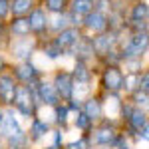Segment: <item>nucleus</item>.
<instances>
[{"instance_id":"1","label":"nucleus","mask_w":149,"mask_h":149,"mask_svg":"<svg viewBox=\"0 0 149 149\" xmlns=\"http://www.w3.org/2000/svg\"><path fill=\"white\" fill-rule=\"evenodd\" d=\"M121 113H123V121H125V127L129 133H135L137 139H143L147 141V115H145V109L141 107H135L131 102L121 103Z\"/></svg>"},{"instance_id":"2","label":"nucleus","mask_w":149,"mask_h":149,"mask_svg":"<svg viewBox=\"0 0 149 149\" xmlns=\"http://www.w3.org/2000/svg\"><path fill=\"white\" fill-rule=\"evenodd\" d=\"M12 103H14L16 111L22 115V117H28L30 119V117H36L38 115L40 102H38V95L34 92V86H18Z\"/></svg>"},{"instance_id":"3","label":"nucleus","mask_w":149,"mask_h":149,"mask_svg":"<svg viewBox=\"0 0 149 149\" xmlns=\"http://www.w3.org/2000/svg\"><path fill=\"white\" fill-rule=\"evenodd\" d=\"M119 54H121V62L145 58V54H147V32H133L123 42Z\"/></svg>"},{"instance_id":"4","label":"nucleus","mask_w":149,"mask_h":149,"mask_svg":"<svg viewBox=\"0 0 149 149\" xmlns=\"http://www.w3.org/2000/svg\"><path fill=\"white\" fill-rule=\"evenodd\" d=\"M90 44H92L93 56L103 58L105 54H109L111 50H117L119 48V32L105 30L102 34H95V38H90Z\"/></svg>"},{"instance_id":"5","label":"nucleus","mask_w":149,"mask_h":149,"mask_svg":"<svg viewBox=\"0 0 149 149\" xmlns=\"http://www.w3.org/2000/svg\"><path fill=\"white\" fill-rule=\"evenodd\" d=\"M119 135V131L115 129V123L109 119H103L102 125L93 127V133L90 135V141L95 147H113L115 139Z\"/></svg>"},{"instance_id":"6","label":"nucleus","mask_w":149,"mask_h":149,"mask_svg":"<svg viewBox=\"0 0 149 149\" xmlns=\"http://www.w3.org/2000/svg\"><path fill=\"white\" fill-rule=\"evenodd\" d=\"M123 80L125 74L119 66H105L102 72V86L105 92L109 93H119L123 90Z\"/></svg>"},{"instance_id":"7","label":"nucleus","mask_w":149,"mask_h":149,"mask_svg":"<svg viewBox=\"0 0 149 149\" xmlns=\"http://www.w3.org/2000/svg\"><path fill=\"white\" fill-rule=\"evenodd\" d=\"M10 52L18 62H30L32 54L36 52V40L34 38H14L10 42Z\"/></svg>"},{"instance_id":"8","label":"nucleus","mask_w":149,"mask_h":149,"mask_svg":"<svg viewBox=\"0 0 149 149\" xmlns=\"http://www.w3.org/2000/svg\"><path fill=\"white\" fill-rule=\"evenodd\" d=\"M81 38H84V34H81L80 30H78L76 26H70V28H66V30L58 32L56 38H54L52 42H54L62 52H70V50H74V48L80 44Z\"/></svg>"},{"instance_id":"9","label":"nucleus","mask_w":149,"mask_h":149,"mask_svg":"<svg viewBox=\"0 0 149 149\" xmlns=\"http://www.w3.org/2000/svg\"><path fill=\"white\" fill-rule=\"evenodd\" d=\"M81 26H84L90 34H102L105 30H109V20H107V14L92 10L81 18Z\"/></svg>"},{"instance_id":"10","label":"nucleus","mask_w":149,"mask_h":149,"mask_svg":"<svg viewBox=\"0 0 149 149\" xmlns=\"http://www.w3.org/2000/svg\"><path fill=\"white\" fill-rule=\"evenodd\" d=\"M12 76H14V80L20 81L22 86H34L36 81L40 80V70L36 68L32 62H20L14 68Z\"/></svg>"},{"instance_id":"11","label":"nucleus","mask_w":149,"mask_h":149,"mask_svg":"<svg viewBox=\"0 0 149 149\" xmlns=\"http://www.w3.org/2000/svg\"><path fill=\"white\" fill-rule=\"evenodd\" d=\"M54 90H56L58 97L60 100H64V103L72 100V92H74V78H72V74L66 72V70H60L56 72V76H54Z\"/></svg>"},{"instance_id":"12","label":"nucleus","mask_w":149,"mask_h":149,"mask_svg":"<svg viewBox=\"0 0 149 149\" xmlns=\"http://www.w3.org/2000/svg\"><path fill=\"white\" fill-rule=\"evenodd\" d=\"M28 22H30V34L34 36H42L44 32H48V26H50V18H48V12L38 4L34 10L30 12L28 16Z\"/></svg>"},{"instance_id":"13","label":"nucleus","mask_w":149,"mask_h":149,"mask_svg":"<svg viewBox=\"0 0 149 149\" xmlns=\"http://www.w3.org/2000/svg\"><path fill=\"white\" fill-rule=\"evenodd\" d=\"M34 92H36V95H38V102L40 103H46V105H52V107L60 103V97H58L54 86L48 84V81L38 80L34 84Z\"/></svg>"},{"instance_id":"14","label":"nucleus","mask_w":149,"mask_h":149,"mask_svg":"<svg viewBox=\"0 0 149 149\" xmlns=\"http://www.w3.org/2000/svg\"><path fill=\"white\" fill-rule=\"evenodd\" d=\"M16 88H18V81L14 80V76L0 72V102L10 105L14 100V93H16Z\"/></svg>"},{"instance_id":"15","label":"nucleus","mask_w":149,"mask_h":149,"mask_svg":"<svg viewBox=\"0 0 149 149\" xmlns=\"http://www.w3.org/2000/svg\"><path fill=\"white\" fill-rule=\"evenodd\" d=\"M20 131H24V129H22V125H20L16 113H14L12 109H8V111L4 113L2 123H0V137L2 139H10L12 135H18Z\"/></svg>"},{"instance_id":"16","label":"nucleus","mask_w":149,"mask_h":149,"mask_svg":"<svg viewBox=\"0 0 149 149\" xmlns=\"http://www.w3.org/2000/svg\"><path fill=\"white\" fill-rule=\"evenodd\" d=\"M80 109L88 115L92 121H97V119H102V117H103V102H102V100H97V97H88L86 102L81 103Z\"/></svg>"},{"instance_id":"17","label":"nucleus","mask_w":149,"mask_h":149,"mask_svg":"<svg viewBox=\"0 0 149 149\" xmlns=\"http://www.w3.org/2000/svg\"><path fill=\"white\" fill-rule=\"evenodd\" d=\"M48 131H50V125H48L44 119H40L38 115L32 117V121H30V129H28V139L30 141H40V139H44L48 135Z\"/></svg>"},{"instance_id":"18","label":"nucleus","mask_w":149,"mask_h":149,"mask_svg":"<svg viewBox=\"0 0 149 149\" xmlns=\"http://www.w3.org/2000/svg\"><path fill=\"white\" fill-rule=\"evenodd\" d=\"M92 10H93V0H70V4H68V12L76 20H81Z\"/></svg>"},{"instance_id":"19","label":"nucleus","mask_w":149,"mask_h":149,"mask_svg":"<svg viewBox=\"0 0 149 149\" xmlns=\"http://www.w3.org/2000/svg\"><path fill=\"white\" fill-rule=\"evenodd\" d=\"M8 30L16 38H26V36H30V22L26 16H14L12 22L8 24Z\"/></svg>"},{"instance_id":"20","label":"nucleus","mask_w":149,"mask_h":149,"mask_svg":"<svg viewBox=\"0 0 149 149\" xmlns=\"http://www.w3.org/2000/svg\"><path fill=\"white\" fill-rule=\"evenodd\" d=\"M36 6H38V0H10V14L28 16Z\"/></svg>"},{"instance_id":"21","label":"nucleus","mask_w":149,"mask_h":149,"mask_svg":"<svg viewBox=\"0 0 149 149\" xmlns=\"http://www.w3.org/2000/svg\"><path fill=\"white\" fill-rule=\"evenodd\" d=\"M74 84H84V86H90L92 84V70L88 68L86 62H76V68H74Z\"/></svg>"},{"instance_id":"22","label":"nucleus","mask_w":149,"mask_h":149,"mask_svg":"<svg viewBox=\"0 0 149 149\" xmlns=\"http://www.w3.org/2000/svg\"><path fill=\"white\" fill-rule=\"evenodd\" d=\"M68 4L70 0H42V8L50 14H64V12H68Z\"/></svg>"},{"instance_id":"23","label":"nucleus","mask_w":149,"mask_h":149,"mask_svg":"<svg viewBox=\"0 0 149 149\" xmlns=\"http://www.w3.org/2000/svg\"><path fill=\"white\" fill-rule=\"evenodd\" d=\"M74 125L78 127V129H80V131H84V133H88V131H90V129H92L93 127V121L92 119H90V117H88V115L84 113V111H76V117H74Z\"/></svg>"},{"instance_id":"24","label":"nucleus","mask_w":149,"mask_h":149,"mask_svg":"<svg viewBox=\"0 0 149 149\" xmlns=\"http://www.w3.org/2000/svg\"><path fill=\"white\" fill-rule=\"evenodd\" d=\"M54 111H56V123L62 127L68 125V115H70V109L66 107V103H58V105H54Z\"/></svg>"},{"instance_id":"25","label":"nucleus","mask_w":149,"mask_h":149,"mask_svg":"<svg viewBox=\"0 0 149 149\" xmlns=\"http://www.w3.org/2000/svg\"><path fill=\"white\" fill-rule=\"evenodd\" d=\"M62 54H64V52H62V50H60L52 40L44 46V56H46L48 60H58V58H62Z\"/></svg>"},{"instance_id":"26","label":"nucleus","mask_w":149,"mask_h":149,"mask_svg":"<svg viewBox=\"0 0 149 149\" xmlns=\"http://www.w3.org/2000/svg\"><path fill=\"white\" fill-rule=\"evenodd\" d=\"M129 95H131V100H133V105H135V107H141V109L147 107V92L135 90V92L129 93Z\"/></svg>"},{"instance_id":"27","label":"nucleus","mask_w":149,"mask_h":149,"mask_svg":"<svg viewBox=\"0 0 149 149\" xmlns=\"http://www.w3.org/2000/svg\"><path fill=\"white\" fill-rule=\"evenodd\" d=\"M92 141H90V137L88 135H81L78 141H72V143H68L66 145V149H92Z\"/></svg>"},{"instance_id":"28","label":"nucleus","mask_w":149,"mask_h":149,"mask_svg":"<svg viewBox=\"0 0 149 149\" xmlns=\"http://www.w3.org/2000/svg\"><path fill=\"white\" fill-rule=\"evenodd\" d=\"M10 16V0H0V22Z\"/></svg>"},{"instance_id":"29","label":"nucleus","mask_w":149,"mask_h":149,"mask_svg":"<svg viewBox=\"0 0 149 149\" xmlns=\"http://www.w3.org/2000/svg\"><path fill=\"white\" fill-rule=\"evenodd\" d=\"M62 141H64V135H62V131H60V129H58V131H54V143H52V145L60 147V145H62Z\"/></svg>"},{"instance_id":"30","label":"nucleus","mask_w":149,"mask_h":149,"mask_svg":"<svg viewBox=\"0 0 149 149\" xmlns=\"http://www.w3.org/2000/svg\"><path fill=\"white\" fill-rule=\"evenodd\" d=\"M4 70H6V58L0 54V72H4Z\"/></svg>"},{"instance_id":"31","label":"nucleus","mask_w":149,"mask_h":149,"mask_svg":"<svg viewBox=\"0 0 149 149\" xmlns=\"http://www.w3.org/2000/svg\"><path fill=\"white\" fill-rule=\"evenodd\" d=\"M2 119H4V111L0 109V123H2Z\"/></svg>"},{"instance_id":"32","label":"nucleus","mask_w":149,"mask_h":149,"mask_svg":"<svg viewBox=\"0 0 149 149\" xmlns=\"http://www.w3.org/2000/svg\"><path fill=\"white\" fill-rule=\"evenodd\" d=\"M48 149H62V147H56V145H50Z\"/></svg>"},{"instance_id":"33","label":"nucleus","mask_w":149,"mask_h":149,"mask_svg":"<svg viewBox=\"0 0 149 149\" xmlns=\"http://www.w3.org/2000/svg\"><path fill=\"white\" fill-rule=\"evenodd\" d=\"M0 149H4V145H2V141H0Z\"/></svg>"},{"instance_id":"34","label":"nucleus","mask_w":149,"mask_h":149,"mask_svg":"<svg viewBox=\"0 0 149 149\" xmlns=\"http://www.w3.org/2000/svg\"><path fill=\"white\" fill-rule=\"evenodd\" d=\"M133 2H137V0H133Z\"/></svg>"},{"instance_id":"35","label":"nucleus","mask_w":149,"mask_h":149,"mask_svg":"<svg viewBox=\"0 0 149 149\" xmlns=\"http://www.w3.org/2000/svg\"><path fill=\"white\" fill-rule=\"evenodd\" d=\"M93 2H95V0H93Z\"/></svg>"}]
</instances>
